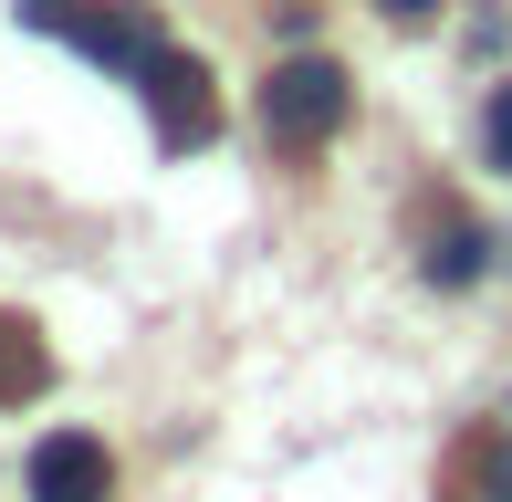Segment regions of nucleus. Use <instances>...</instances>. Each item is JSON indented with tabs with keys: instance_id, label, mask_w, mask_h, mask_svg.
Masks as SVG:
<instances>
[{
	"instance_id": "obj_5",
	"label": "nucleus",
	"mask_w": 512,
	"mask_h": 502,
	"mask_svg": "<svg viewBox=\"0 0 512 502\" xmlns=\"http://www.w3.org/2000/svg\"><path fill=\"white\" fill-rule=\"evenodd\" d=\"M53 387V346H42L21 314H0V408H21V398H42Z\"/></svg>"
},
{
	"instance_id": "obj_3",
	"label": "nucleus",
	"mask_w": 512,
	"mask_h": 502,
	"mask_svg": "<svg viewBox=\"0 0 512 502\" xmlns=\"http://www.w3.org/2000/svg\"><path fill=\"white\" fill-rule=\"evenodd\" d=\"M21 32H63L84 63H105V74H136V63L157 53V21L136 11V0H115V11H74V0H21Z\"/></svg>"
},
{
	"instance_id": "obj_6",
	"label": "nucleus",
	"mask_w": 512,
	"mask_h": 502,
	"mask_svg": "<svg viewBox=\"0 0 512 502\" xmlns=\"http://www.w3.org/2000/svg\"><path fill=\"white\" fill-rule=\"evenodd\" d=\"M481 251H492V241H481L471 220H450V231H429V251H418V272L460 293V283H471V272H481Z\"/></svg>"
},
{
	"instance_id": "obj_7",
	"label": "nucleus",
	"mask_w": 512,
	"mask_h": 502,
	"mask_svg": "<svg viewBox=\"0 0 512 502\" xmlns=\"http://www.w3.org/2000/svg\"><path fill=\"white\" fill-rule=\"evenodd\" d=\"M471 502H512V440H492L471 461Z\"/></svg>"
},
{
	"instance_id": "obj_4",
	"label": "nucleus",
	"mask_w": 512,
	"mask_h": 502,
	"mask_svg": "<svg viewBox=\"0 0 512 502\" xmlns=\"http://www.w3.org/2000/svg\"><path fill=\"white\" fill-rule=\"evenodd\" d=\"M105 492H115L105 440H84V429H53V440H32V502H105Z\"/></svg>"
},
{
	"instance_id": "obj_1",
	"label": "nucleus",
	"mask_w": 512,
	"mask_h": 502,
	"mask_svg": "<svg viewBox=\"0 0 512 502\" xmlns=\"http://www.w3.org/2000/svg\"><path fill=\"white\" fill-rule=\"evenodd\" d=\"M345 105H356V84H345V63L324 53H293L262 74V126L283 136V147H324V136L345 126Z\"/></svg>"
},
{
	"instance_id": "obj_9",
	"label": "nucleus",
	"mask_w": 512,
	"mask_h": 502,
	"mask_svg": "<svg viewBox=\"0 0 512 502\" xmlns=\"http://www.w3.org/2000/svg\"><path fill=\"white\" fill-rule=\"evenodd\" d=\"M377 11H387V21H429L439 0H377Z\"/></svg>"
},
{
	"instance_id": "obj_2",
	"label": "nucleus",
	"mask_w": 512,
	"mask_h": 502,
	"mask_svg": "<svg viewBox=\"0 0 512 502\" xmlns=\"http://www.w3.org/2000/svg\"><path fill=\"white\" fill-rule=\"evenodd\" d=\"M136 95H147V116H157V147L168 157H189L220 136V95H209V63L199 53H178V42H157L147 63H136Z\"/></svg>"
},
{
	"instance_id": "obj_8",
	"label": "nucleus",
	"mask_w": 512,
	"mask_h": 502,
	"mask_svg": "<svg viewBox=\"0 0 512 502\" xmlns=\"http://www.w3.org/2000/svg\"><path fill=\"white\" fill-rule=\"evenodd\" d=\"M481 147H492V168L512 178V84H502V95H492V116H481Z\"/></svg>"
}]
</instances>
